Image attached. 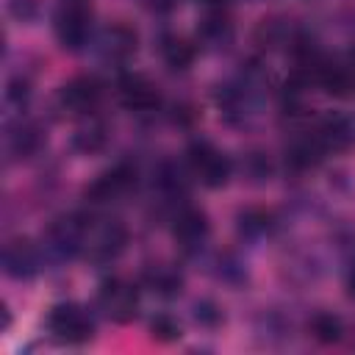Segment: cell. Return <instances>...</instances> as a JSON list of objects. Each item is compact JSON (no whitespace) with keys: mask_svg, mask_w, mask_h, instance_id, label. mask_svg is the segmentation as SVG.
I'll return each instance as SVG.
<instances>
[{"mask_svg":"<svg viewBox=\"0 0 355 355\" xmlns=\"http://www.w3.org/2000/svg\"><path fill=\"white\" fill-rule=\"evenodd\" d=\"M133 183H136V169H130L128 164H119V166L103 172V175L86 189V197H89L92 202H108V200L125 194Z\"/></svg>","mask_w":355,"mask_h":355,"instance_id":"7","label":"cell"},{"mask_svg":"<svg viewBox=\"0 0 355 355\" xmlns=\"http://www.w3.org/2000/svg\"><path fill=\"white\" fill-rule=\"evenodd\" d=\"M161 53H164V61L175 69H186L194 61V47L186 39H166Z\"/></svg>","mask_w":355,"mask_h":355,"instance_id":"13","label":"cell"},{"mask_svg":"<svg viewBox=\"0 0 355 355\" xmlns=\"http://www.w3.org/2000/svg\"><path fill=\"white\" fill-rule=\"evenodd\" d=\"M128 241V233L119 222H103L92 225L86 222V236H83V252L94 261H111Z\"/></svg>","mask_w":355,"mask_h":355,"instance_id":"5","label":"cell"},{"mask_svg":"<svg viewBox=\"0 0 355 355\" xmlns=\"http://www.w3.org/2000/svg\"><path fill=\"white\" fill-rule=\"evenodd\" d=\"M347 67H349V72H352V78H355V50L349 53V61H347Z\"/></svg>","mask_w":355,"mask_h":355,"instance_id":"19","label":"cell"},{"mask_svg":"<svg viewBox=\"0 0 355 355\" xmlns=\"http://www.w3.org/2000/svg\"><path fill=\"white\" fill-rule=\"evenodd\" d=\"M119 100L130 111H153L161 103V94L144 75H125L119 80Z\"/></svg>","mask_w":355,"mask_h":355,"instance_id":"8","label":"cell"},{"mask_svg":"<svg viewBox=\"0 0 355 355\" xmlns=\"http://www.w3.org/2000/svg\"><path fill=\"white\" fill-rule=\"evenodd\" d=\"M153 8H169V6H175V0H147Z\"/></svg>","mask_w":355,"mask_h":355,"instance_id":"18","label":"cell"},{"mask_svg":"<svg viewBox=\"0 0 355 355\" xmlns=\"http://www.w3.org/2000/svg\"><path fill=\"white\" fill-rule=\"evenodd\" d=\"M100 50H103V55L111 58V61L128 58V55L136 50V31H130V28L122 25V22L105 28L103 36H100Z\"/></svg>","mask_w":355,"mask_h":355,"instance_id":"10","label":"cell"},{"mask_svg":"<svg viewBox=\"0 0 355 355\" xmlns=\"http://www.w3.org/2000/svg\"><path fill=\"white\" fill-rule=\"evenodd\" d=\"M103 144H105V128H103L100 122H89V125L78 128V133H75V147H78L80 153H94V150H100Z\"/></svg>","mask_w":355,"mask_h":355,"instance_id":"15","label":"cell"},{"mask_svg":"<svg viewBox=\"0 0 355 355\" xmlns=\"http://www.w3.org/2000/svg\"><path fill=\"white\" fill-rule=\"evenodd\" d=\"M3 263H6V272H8V275H14V277H28V275L36 272V250H33L28 241L17 239V241L6 244V250H3Z\"/></svg>","mask_w":355,"mask_h":355,"instance_id":"11","label":"cell"},{"mask_svg":"<svg viewBox=\"0 0 355 355\" xmlns=\"http://www.w3.org/2000/svg\"><path fill=\"white\" fill-rule=\"evenodd\" d=\"M349 291L355 294V269H352V275H349Z\"/></svg>","mask_w":355,"mask_h":355,"instance_id":"20","label":"cell"},{"mask_svg":"<svg viewBox=\"0 0 355 355\" xmlns=\"http://www.w3.org/2000/svg\"><path fill=\"white\" fill-rule=\"evenodd\" d=\"M47 327L55 338H61L67 344H83L94 333V324H92L89 313L80 305H72V302L55 305L47 316Z\"/></svg>","mask_w":355,"mask_h":355,"instance_id":"2","label":"cell"},{"mask_svg":"<svg viewBox=\"0 0 355 355\" xmlns=\"http://www.w3.org/2000/svg\"><path fill=\"white\" fill-rule=\"evenodd\" d=\"M100 94H103V86L97 78L92 75H83V78H75L69 80L61 92H58V105L69 114H92L100 103Z\"/></svg>","mask_w":355,"mask_h":355,"instance_id":"6","label":"cell"},{"mask_svg":"<svg viewBox=\"0 0 355 355\" xmlns=\"http://www.w3.org/2000/svg\"><path fill=\"white\" fill-rule=\"evenodd\" d=\"M97 302L100 308L105 311L108 319L114 322H130L136 316V305H139V294H136V286L122 280V277H111L100 286V294H97Z\"/></svg>","mask_w":355,"mask_h":355,"instance_id":"3","label":"cell"},{"mask_svg":"<svg viewBox=\"0 0 355 355\" xmlns=\"http://www.w3.org/2000/svg\"><path fill=\"white\" fill-rule=\"evenodd\" d=\"M153 283H155V288H158V291H164V294H169V291L180 288V277H178L175 272H169V269H161L158 275H153Z\"/></svg>","mask_w":355,"mask_h":355,"instance_id":"16","label":"cell"},{"mask_svg":"<svg viewBox=\"0 0 355 355\" xmlns=\"http://www.w3.org/2000/svg\"><path fill=\"white\" fill-rule=\"evenodd\" d=\"M92 19H94L92 0H58L53 14L58 42L69 50H78L80 44H86L92 33Z\"/></svg>","mask_w":355,"mask_h":355,"instance_id":"1","label":"cell"},{"mask_svg":"<svg viewBox=\"0 0 355 355\" xmlns=\"http://www.w3.org/2000/svg\"><path fill=\"white\" fill-rule=\"evenodd\" d=\"M311 333L322 344H336L341 338V319L333 313H316L311 319Z\"/></svg>","mask_w":355,"mask_h":355,"instance_id":"14","label":"cell"},{"mask_svg":"<svg viewBox=\"0 0 355 355\" xmlns=\"http://www.w3.org/2000/svg\"><path fill=\"white\" fill-rule=\"evenodd\" d=\"M153 336H158L161 341H169V338L178 336V324H175L169 316H158V319L153 322Z\"/></svg>","mask_w":355,"mask_h":355,"instance_id":"17","label":"cell"},{"mask_svg":"<svg viewBox=\"0 0 355 355\" xmlns=\"http://www.w3.org/2000/svg\"><path fill=\"white\" fill-rule=\"evenodd\" d=\"M202 3H208V6H219V3H225V0H202Z\"/></svg>","mask_w":355,"mask_h":355,"instance_id":"21","label":"cell"},{"mask_svg":"<svg viewBox=\"0 0 355 355\" xmlns=\"http://www.w3.org/2000/svg\"><path fill=\"white\" fill-rule=\"evenodd\" d=\"M319 144L322 147H333V150H344V147H349L352 144V133H349V125L344 122V119H338V116H333V119H327L322 128H319Z\"/></svg>","mask_w":355,"mask_h":355,"instance_id":"12","label":"cell"},{"mask_svg":"<svg viewBox=\"0 0 355 355\" xmlns=\"http://www.w3.org/2000/svg\"><path fill=\"white\" fill-rule=\"evenodd\" d=\"M205 236H208V219H205L202 211L186 208V211L178 214V219H175V239H178L186 250L200 247V244L205 241Z\"/></svg>","mask_w":355,"mask_h":355,"instance_id":"9","label":"cell"},{"mask_svg":"<svg viewBox=\"0 0 355 355\" xmlns=\"http://www.w3.org/2000/svg\"><path fill=\"white\" fill-rule=\"evenodd\" d=\"M189 166L194 172V178H200V183L216 189L230 178V161L227 155H222L216 147H211L208 141H197L189 150Z\"/></svg>","mask_w":355,"mask_h":355,"instance_id":"4","label":"cell"}]
</instances>
